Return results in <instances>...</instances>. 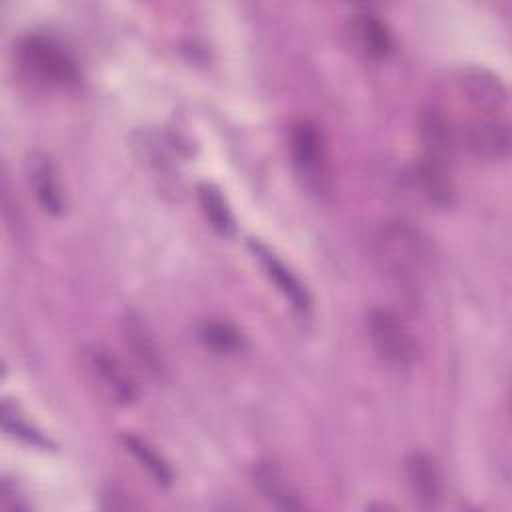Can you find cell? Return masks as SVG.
<instances>
[{
    "label": "cell",
    "mask_w": 512,
    "mask_h": 512,
    "mask_svg": "<svg viewBox=\"0 0 512 512\" xmlns=\"http://www.w3.org/2000/svg\"><path fill=\"white\" fill-rule=\"evenodd\" d=\"M198 202L206 220L216 232H220L222 236H230L234 232V216L228 208L226 198L214 184L198 186Z\"/></svg>",
    "instance_id": "cell-16"
},
{
    "label": "cell",
    "mask_w": 512,
    "mask_h": 512,
    "mask_svg": "<svg viewBox=\"0 0 512 512\" xmlns=\"http://www.w3.org/2000/svg\"><path fill=\"white\" fill-rule=\"evenodd\" d=\"M122 444L124 448L148 470V474L162 486H168L174 478L168 462L148 444L144 442L142 438L138 436H132V434H124L122 436Z\"/></svg>",
    "instance_id": "cell-17"
},
{
    "label": "cell",
    "mask_w": 512,
    "mask_h": 512,
    "mask_svg": "<svg viewBox=\"0 0 512 512\" xmlns=\"http://www.w3.org/2000/svg\"><path fill=\"white\" fill-rule=\"evenodd\" d=\"M406 478L412 498L420 508H436L442 498L440 470L426 452H412L406 458Z\"/></svg>",
    "instance_id": "cell-8"
},
{
    "label": "cell",
    "mask_w": 512,
    "mask_h": 512,
    "mask_svg": "<svg viewBox=\"0 0 512 512\" xmlns=\"http://www.w3.org/2000/svg\"><path fill=\"white\" fill-rule=\"evenodd\" d=\"M374 256L380 270L398 286L416 290L432 264L428 238L408 222H386L374 238Z\"/></svg>",
    "instance_id": "cell-1"
},
{
    "label": "cell",
    "mask_w": 512,
    "mask_h": 512,
    "mask_svg": "<svg viewBox=\"0 0 512 512\" xmlns=\"http://www.w3.org/2000/svg\"><path fill=\"white\" fill-rule=\"evenodd\" d=\"M366 332L374 352L392 368H408L416 360V344L396 314L372 308L366 314Z\"/></svg>",
    "instance_id": "cell-4"
},
{
    "label": "cell",
    "mask_w": 512,
    "mask_h": 512,
    "mask_svg": "<svg viewBox=\"0 0 512 512\" xmlns=\"http://www.w3.org/2000/svg\"><path fill=\"white\" fill-rule=\"evenodd\" d=\"M290 156L294 170L302 184L314 192L322 194L328 188V152L322 132L310 120H300L290 132Z\"/></svg>",
    "instance_id": "cell-3"
},
{
    "label": "cell",
    "mask_w": 512,
    "mask_h": 512,
    "mask_svg": "<svg viewBox=\"0 0 512 512\" xmlns=\"http://www.w3.org/2000/svg\"><path fill=\"white\" fill-rule=\"evenodd\" d=\"M414 180L422 194L428 198V202L448 208L456 200V188L450 176V168L446 162L422 158L420 164L416 166Z\"/></svg>",
    "instance_id": "cell-15"
},
{
    "label": "cell",
    "mask_w": 512,
    "mask_h": 512,
    "mask_svg": "<svg viewBox=\"0 0 512 512\" xmlns=\"http://www.w3.org/2000/svg\"><path fill=\"white\" fill-rule=\"evenodd\" d=\"M84 364L94 382L110 400L118 404H130L136 398L134 380L130 378L122 362L106 346H88L84 350Z\"/></svg>",
    "instance_id": "cell-5"
},
{
    "label": "cell",
    "mask_w": 512,
    "mask_h": 512,
    "mask_svg": "<svg viewBox=\"0 0 512 512\" xmlns=\"http://www.w3.org/2000/svg\"><path fill=\"white\" fill-rule=\"evenodd\" d=\"M124 338L126 344L130 346L134 358L150 372L152 376H162L164 374V360L160 354V348L154 340V334L150 332L148 324L134 312H128L124 318Z\"/></svg>",
    "instance_id": "cell-14"
},
{
    "label": "cell",
    "mask_w": 512,
    "mask_h": 512,
    "mask_svg": "<svg viewBox=\"0 0 512 512\" xmlns=\"http://www.w3.org/2000/svg\"><path fill=\"white\" fill-rule=\"evenodd\" d=\"M26 174H28V182H30V188L34 190L38 204L48 214H54V216L62 214L64 198L60 192V184H58L52 160L42 152L28 154Z\"/></svg>",
    "instance_id": "cell-9"
},
{
    "label": "cell",
    "mask_w": 512,
    "mask_h": 512,
    "mask_svg": "<svg viewBox=\"0 0 512 512\" xmlns=\"http://www.w3.org/2000/svg\"><path fill=\"white\" fill-rule=\"evenodd\" d=\"M198 336L206 346H210L218 354H234L242 348V338H240L238 330L234 326H230L228 322L208 320L200 326Z\"/></svg>",
    "instance_id": "cell-18"
},
{
    "label": "cell",
    "mask_w": 512,
    "mask_h": 512,
    "mask_svg": "<svg viewBox=\"0 0 512 512\" xmlns=\"http://www.w3.org/2000/svg\"><path fill=\"white\" fill-rule=\"evenodd\" d=\"M464 146L478 158L498 160L510 150V130L504 122L480 120L472 122L462 134Z\"/></svg>",
    "instance_id": "cell-12"
},
{
    "label": "cell",
    "mask_w": 512,
    "mask_h": 512,
    "mask_svg": "<svg viewBox=\"0 0 512 512\" xmlns=\"http://www.w3.org/2000/svg\"><path fill=\"white\" fill-rule=\"evenodd\" d=\"M252 478L256 488L262 492V496L274 504L280 510H300L304 508L300 494L284 474V470L270 462V460H260L254 464Z\"/></svg>",
    "instance_id": "cell-10"
},
{
    "label": "cell",
    "mask_w": 512,
    "mask_h": 512,
    "mask_svg": "<svg viewBox=\"0 0 512 512\" xmlns=\"http://www.w3.org/2000/svg\"><path fill=\"white\" fill-rule=\"evenodd\" d=\"M22 68L54 88H74L80 82V68L64 44L46 34H30L18 48Z\"/></svg>",
    "instance_id": "cell-2"
},
{
    "label": "cell",
    "mask_w": 512,
    "mask_h": 512,
    "mask_svg": "<svg viewBox=\"0 0 512 512\" xmlns=\"http://www.w3.org/2000/svg\"><path fill=\"white\" fill-rule=\"evenodd\" d=\"M352 36L360 50L372 60H386L394 50L390 28L372 12L354 14L350 24Z\"/></svg>",
    "instance_id": "cell-13"
},
{
    "label": "cell",
    "mask_w": 512,
    "mask_h": 512,
    "mask_svg": "<svg viewBox=\"0 0 512 512\" xmlns=\"http://www.w3.org/2000/svg\"><path fill=\"white\" fill-rule=\"evenodd\" d=\"M458 84L466 100L482 112H494L506 102V86L500 82L498 76H494L488 70H482V68L462 70Z\"/></svg>",
    "instance_id": "cell-11"
},
{
    "label": "cell",
    "mask_w": 512,
    "mask_h": 512,
    "mask_svg": "<svg viewBox=\"0 0 512 512\" xmlns=\"http://www.w3.org/2000/svg\"><path fill=\"white\" fill-rule=\"evenodd\" d=\"M418 126L420 140L424 144V158L448 164L458 142V134L450 118L440 108L430 106L422 110Z\"/></svg>",
    "instance_id": "cell-7"
},
{
    "label": "cell",
    "mask_w": 512,
    "mask_h": 512,
    "mask_svg": "<svg viewBox=\"0 0 512 512\" xmlns=\"http://www.w3.org/2000/svg\"><path fill=\"white\" fill-rule=\"evenodd\" d=\"M250 252L254 254V258L260 262V266L264 268L266 276L276 284V288L288 298V302L300 310V312H308L312 306L310 294L306 290V286L300 282V278L262 242L258 240H250L248 242Z\"/></svg>",
    "instance_id": "cell-6"
}]
</instances>
